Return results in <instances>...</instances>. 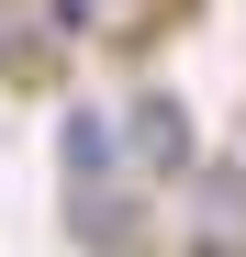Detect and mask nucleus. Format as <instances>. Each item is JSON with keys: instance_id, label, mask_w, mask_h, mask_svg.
Wrapping results in <instances>:
<instances>
[{"instance_id": "1", "label": "nucleus", "mask_w": 246, "mask_h": 257, "mask_svg": "<svg viewBox=\"0 0 246 257\" xmlns=\"http://www.w3.org/2000/svg\"><path fill=\"white\" fill-rule=\"evenodd\" d=\"M123 168H135V179H190L201 168V135H190L179 90H135L123 101Z\"/></svg>"}, {"instance_id": "2", "label": "nucleus", "mask_w": 246, "mask_h": 257, "mask_svg": "<svg viewBox=\"0 0 246 257\" xmlns=\"http://www.w3.org/2000/svg\"><path fill=\"white\" fill-rule=\"evenodd\" d=\"M56 168H67V190H101V179H123V123L112 112H56Z\"/></svg>"}, {"instance_id": "3", "label": "nucleus", "mask_w": 246, "mask_h": 257, "mask_svg": "<svg viewBox=\"0 0 246 257\" xmlns=\"http://www.w3.org/2000/svg\"><path fill=\"white\" fill-rule=\"evenodd\" d=\"M67 235H78V246H135V235H146V201L123 190V179H101V190H67Z\"/></svg>"}, {"instance_id": "4", "label": "nucleus", "mask_w": 246, "mask_h": 257, "mask_svg": "<svg viewBox=\"0 0 246 257\" xmlns=\"http://www.w3.org/2000/svg\"><path fill=\"white\" fill-rule=\"evenodd\" d=\"M190 201H201L190 246H246V168H190Z\"/></svg>"}, {"instance_id": "5", "label": "nucleus", "mask_w": 246, "mask_h": 257, "mask_svg": "<svg viewBox=\"0 0 246 257\" xmlns=\"http://www.w3.org/2000/svg\"><path fill=\"white\" fill-rule=\"evenodd\" d=\"M0 78H45V45H34V23L0 0Z\"/></svg>"}]
</instances>
